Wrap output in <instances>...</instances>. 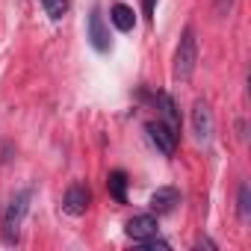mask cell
I'll list each match as a JSON object with an SVG mask.
<instances>
[{"instance_id": "obj_6", "label": "cell", "mask_w": 251, "mask_h": 251, "mask_svg": "<svg viewBox=\"0 0 251 251\" xmlns=\"http://www.w3.org/2000/svg\"><path fill=\"white\" fill-rule=\"evenodd\" d=\"M86 36H89V42H92V48L95 50H109V30H106V24H103V15H100V9H92L89 12V24H86Z\"/></svg>"}, {"instance_id": "obj_1", "label": "cell", "mask_w": 251, "mask_h": 251, "mask_svg": "<svg viewBox=\"0 0 251 251\" xmlns=\"http://www.w3.org/2000/svg\"><path fill=\"white\" fill-rule=\"evenodd\" d=\"M195 62H198V39H195V30L186 27L180 42H177V50H175V68H172L175 80L186 83L195 71Z\"/></svg>"}, {"instance_id": "obj_12", "label": "cell", "mask_w": 251, "mask_h": 251, "mask_svg": "<svg viewBox=\"0 0 251 251\" xmlns=\"http://www.w3.org/2000/svg\"><path fill=\"white\" fill-rule=\"evenodd\" d=\"M42 6H45V12H48L53 21H59V18L68 15V0H42Z\"/></svg>"}, {"instance_id": "obj_10", "label": "cell", "mask_w": 251, "mask_h": 251, "mask_svg": "<svg viewBox=\"0 0 251 251\" xmlns=\"http://www.w3.org/2000/svg\"><path fill=\"white\" fill-rule=\"evenodd\" d=\"M157 103H160V115H163V121L169 124L172 130H177V133H180V112H177L175 98H172V95H166V92H157Z\"/></svg>"}, {"instance_id": "obj_11", "label": "cell", "mask_w": 251, "mask_h": 251, "mask_svg": "<svg viewBox=\"0 0 251 251\" xmlns=\"http://www.w3.org/2000/svg\"><path fill=\"white\" fill-rule=\"evenodd\" d=\"M106 189L109 195L118 201V204H127V175H124L121 169L109 172V180H106Z\"/></svg>"}, {"instance_id": "obj_3", "label": "cell", "mask_w": 251, "mask_h": 251, "mask_svg": "<svg viewBox=\"0 0 251 251\" xmlns=\"http://www.w3.org/2000/svg\"><path fill=\"white\" fill-rule=\"evenodd\" d=\"M145 130H148V136H151V142L166 154V157H172L175 151H177V130H172L169 124L163 121V118H157V121H148L145 124Z\"/></svg>"}, {"instance_id": "obj_8", "label": "cell", "mask_w": 251, "mask_h": 251, "mask_svg": "<svg viewBox=\"0 0 251 251\" xmlns=\"http://www.w3.org/2000/svg\"><path fill=\"white\" fill-rule=\"evenodd\" d=\"M177 204H180V192H177L175 186H163V189H157V192L151 195V210H154L157 216L172 213Z\"/></svg>"}, {"instance_id": "obj_13", "label": "cell", "mask_w": 251, "mask_h": 251, "mask_svg": "<svg viewBox=\"0 0 251 251\" xmlns=\"http://www.w3.org/2000/svg\"><path fill=\"white\" fill-rule=\"evenodd\" d=\"M248 210H251V189H248V183H242L239 186V219L242 222H248V216H251Z\"/></svg>"}, {"instance_id": "obj_7", "label": "cell", "mask_w": 251, "mask_h": 251, "mask_svg": "<svg viewBox=\"0 0 251 251\" xmlns=\"http://www.w3.org/2000/svg\"><path fill=\"white\" fill-rule=\"evenodd\" d=\"M124 230H127V236H130V239H136V242H145V239L157 236V219H154V216H148V213H142V216H133L127 225H124Z\"/></svg>"}, {"instance_id": "obj_4", "label": "cell", "mask_w": 251, "mask_h": 251, "mask_svg": "<svg viewBox=\"0 0 251 251\" xmlns=\"http://www.w3.org/2000/svg\"><path fill=\"white\" fill-rule=\"evenodd\" d=\"M213 109H210V103L207 100H195V106H192V133H195V139L204 145V142H210V136H213Z\"/></svg>"}, {"instance_id": "obj_5", "label": "cell", "mask_w": 251, "mask_h": 251, "mask_svg": "<svg viewBox=\"0 0 251 251\" xmlns=\"http://www.w3.org/2000/svg\"><path fill=\"white\" fill-rule=\"evenodd\" d=\"M92 204V189L86 183H71L65 189V198H62V210L68 216H83Z\"/></svg>"}, {"instance_id": "obj_14", "label": "cell", "mask_w": 251, "mask_h": 251, "mask_svg": "<svg viewBox=\"0 0 251 251\" xmlns=\"http://www.w3.org/2000/svg\"><path fill=\"white\" fill-rule=\"evenodd\" d=\"M142 6H145V18L154 21V9H157V0H142Z\"/></svg>"}, {"instance_id": "obj_9", "label": "cell", "mask_w": 251, "mask_h": 251, "mask_svg": "<svg viewBox=\"0 0 251 251\" xmlns=\"http://www.w3.org/2000/svg\"><path fill=\"white\" fill-rule=\"evenodd\" d=\"M109 21H112L115 30H121V33H130V30L136 27V15H133V9H130L127 3H112V6H109Z\"/></svg>"}, {"instance_id": "obj_2", "label": "cell", "mask_w": 251, "mask_h": 251, "mask_svg": "<svg viewBox=\"0 0 251 251\" xmlns=\"http://www.w3.org/2000/svg\"><path fill=\"white\" fill-rule=\"evenodd\" d=\"M30 189H24V192H18L9 204H6V210H3V242L6 245H15L18 242V236H21V225H24V216H27V210H30Z\"/></svg>"}]
</instances>
